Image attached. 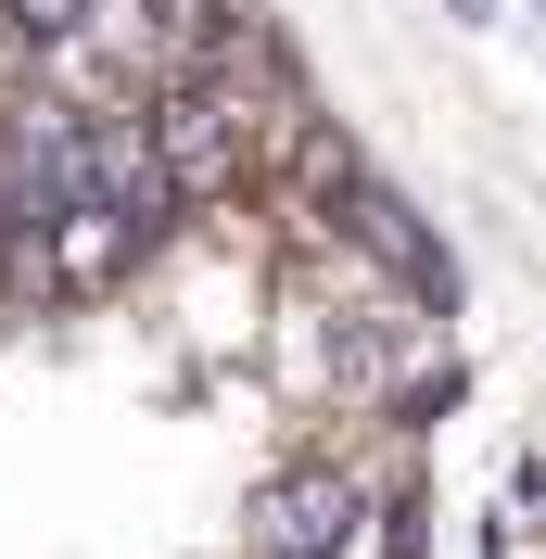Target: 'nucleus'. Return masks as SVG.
<instances>
[{
	"label": "nucleus",
	"mask_w": 546,
	"mask_h": 559,
	"mask_svg": "<svg viewBox=\"0 0 546 559\" xmlns=\"http://www.w3.org/2000/svg\"><path fill=\"white\" fill-rule=\"evenodd\" d=\"M444 13H471V26H496V0H444Z\"/></svg>",
	"instance_id": "f257e3e1"
}]
</instances>
